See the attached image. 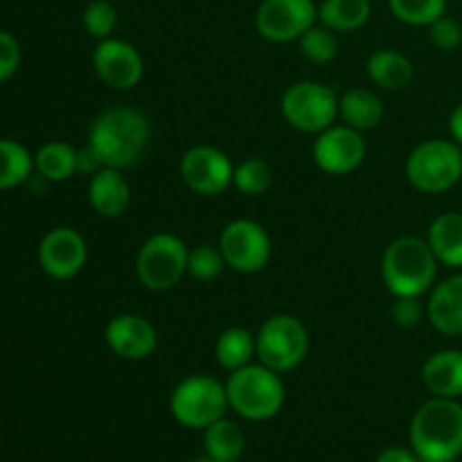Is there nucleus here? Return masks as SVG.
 I'll use <instances>...</instances> for the list:
<instances>
[{
	"mask_svg": "<svg viewBox=\"0 0 462 462\" xmlns=\"http://www.w3.org/2000/svg\"><path fill=\"white\" fill-rule=\"evenodd\" d=\"M152 140L147 116L134 106H111L99 113L88 131V144L106 167L126 170L144 156Z\"/></svg>",
	"mask_w": 462,
	"mask_h": 462,
	"instance_id": "f257e3e1",
	"label": "nucleus"
},
{
	"mask_svg": "<svg viewBox=\"0 0 462 462\" xmlns=\"http://www.w3.org/2000/svg\"><path fill=\"white\" fill-rule=\"evenodd\" d=\"M411 445L422 462H454L462 454V404L431 397L411 420Z\"/></svg>",
	"mask_w": 462,
	"mask_h": 462,
	"instance_id": "f03ea898",
	"label": "nucleus"
},
{
	"mask_svg": "<svg viewBox=\"0 0 462 462\" xmlns=\"http://www.w3.org/2000/svg\"><path fill=\"white\" fill-rule=\"evenodd\" d=\"M438 264L427 239L406 237L395 239L386 248L382 260V278L388 291L395 296H418L431 291L436 284Z\"/></svg>",
	"mask_w": 462,
	"mask_h": 462,
	"instance_id": "7ed1b4c3",
	"label": "nucleus"
},
{
	"mask_svg": "<svg viewBox=\"0 0 462 462\" xmlns=\"http://www.w3.org/2000/svg\"><path fill=\"white\" fill-rule=\"evenodd\" d=\"M228 404L239 418L262 422L280 413L284 404V382L280 373L266 368L260 361L230 373L226 382Z\"/></svg>",
	"mask_w": 462,
	"mask_h": 462,
	"instance_id": "20e7f679",
	"label": "nucleus"
},
{
	"mask_svg": "<svg viewBox=\"0 0 462 462\" xmlns=\"http://www.w3.org/2000/svg\"><path fill=\"white\" fill-rule=\"evenodd\" d=\"M404 170L418 192H449L462 179V147L454 140H424L409 153Z\"/></svg>",
	"mask_w": 462,
	"mask_h": 462,
	"instance_id": "39448f33",
	"label": "nucleus"
},
{
	"mask_svg": "<svg viewBox=\"0 0 462 462\" xmlns=\"http://www.w3.org/2000/svg\"><path fill=\"white\" fill-rule=\"evenodd\" d=\"M257 361L284 374L298 368L310 352V332L291 314H275L260 325L255 334Z\"/></svg>",
	"mask_w": 462,
	"mask_h": 462,
	"instance_id": "423d86ee",
	"label": "nucleus"
},
{
	"mask_svg": "<svg viewBox=\"0 0 462 462\" xmlns=\"http://www.w3.org/2000/svg\"><path fill=\"white\" fill-rule=\"evenodd\" d=\"M228 409L226 383L217 382L210 374L185 377L170 397L171 415L176 422L188 429H208L224 418Z\"/></svg>",
	"mask_w": 462,
	"mask_h": 462,
	"instance_id": "0eeeda50",
	"label": "nucleus"
},
{
	"mask_svg": "<svg viewBox=\"0 0 462 462\" xmlns=\"http://www.w3.org/2000/svg\"><path fill=\"white\" fill-rule=\"evenodd\" d=\"M189 248L171 233H156L135 255V275L149 291H170L188 273Z\"/></svg>",
	"mask_w": 462,
	"mask_h": 462,
	"instance_id": "6e6552de",
	"label": "nucleus"
},
{
	"mask_svg": "<svg viewBox=\"0 0 462 462\" xmlns=\"http://www.w3.org/2000/svg\"><path fill=\"white\" fill-rule=\"evenodd\" d=\"M284 122L302 134H320L338 117V95L320 81H296L280 99Z\"/></svg>",
	"mask_w": 462,
	"mask_h": 462,
	"instance_id": "1a4fd4ad",
	"label": "nucleus"
},
{
	"mask_svg": "<svg viewBox=\"0 0 462 462\" xmlns=\"http://www.w3.org/2000/svg\"><path fill=\"white\" fill-rule=\"evenodd\" d=\"M219 248L226 264L237 273H257L271 260V237L262 224L253 219H235L221 230Z\"/></svg>",
	"mask_w": 462,
	"mask_h": 462,
	"instance_id": "9d476101",
	"label": "nucleus"
},
{
	"mask_svg": "<svg viewBox=\"0 0 462 462\" xmlns=\"http://www.w3.org/2000/svg\"><path fill=\"white\" fill-rule=\"evenodd\" d=\"M319 21L314 0H262L255 12V27L262 39L273 43L298 41Z\"/></svg>",
	"mask_w": 462,
	"mask_h": 462,
	"instance_id": "9b49d317",
	"label": "nucleus"
},
{
	"mask_svg": "<svg viewBox=\"0 0 462 462\" xmlns=\"http://www.w3.org/2000/svg\"><path fill=\"white\" fill-rule=\"evenodd\" d=\"M311 158L316 167L329 176L352 174L365 158V140L361 131L347 125H332L316 134Z\"/></svg>",
	"mask_w": 462,
	"mask_h": 462,
	"instance_id": "f8f14e48",
	"label": "nucleus"
},
{
	"mask_svg": "<svg viewBox=\"0 0 462 462\" xmlns=\"http://www.w3.org/2000/svg\"><path fill=\"white\" fill-rule=\"evenodd\" d=\"M235 165L221 149L197 144L180 158V176L192 192L201 197H219L233 185Z\"/></svg>",
	"mask_w": 462,
	"mask_h": 462,
	"instance_id": "ddd939ff",
	"label": "nucleus"
},
{
	"mask_svg": "<svg viewBox=\"0 0 462 462\" xmlns=\"http://www.w3.org/2000/svg\"><path fill=\"white\" fill-rule=\"evenodd\" d=\"M93 68L99 79L116 90H131L144 75V61L138 50L122 39L97 41L93 52Z\"/></svg>",
	"mask_w": 462,
	"mask_h": 462,
	"instance_id": "4468645a",
	"label": "nucleus"
},
{
	"mask_svg": "<svg viewBox=\"0 0 462 462\" xmlns=\"http://www.w3.org/2000/svg\"><path fill=\"white\" fill-rule=\"evenodd\" d=\"M88 260V246L79 230L54 228L41 239L39 262L41 269L54 280H70L79 273Z\"/></svg>",
	"mask_w": 462,
	"mask_h": 462,
	"instance_id": "2eb2a0df",
	"label": "nucleus"
},
{
	"mask_svg": "<svg viewBox=\"0 0 462 462\" xmlns=\"http://www.w3.org/2000/svg\"><path fill=\"white\" fill-rule=\"evenodd\" d=\"M104 338L113 355L126 361L147 359L158 347L156 328L138 314H120L108 320Z\"/></svg>",
	"mask_w": 462,
	"mask_h": 462,
	"instance_id": "dca6fc26",
	"label": "nucleus"
},
{
	"mask_svg": "<svg viewBox=\"0 0 462 462\" xmlns=\"http://www.w3.org/2000/svg\"><path fill=\"white\" fill-rule=\"evenodd\" d=\"M88 203L99 217H106V219L125 215L131 203V188L122 170L104 167L97 174L90 176Z\"/></svg>",
	"mask_w": 462,
	"mask_h": 462,
	"instance_id": "f3484780",
	"label": "nucleus"
},
{
	"mask_svg": "<svg viewBox=\"0 0 462 462\" xmlns=\"http://www.w3.org/2000/svg\"><path fill=\"white\" fill-rule=\"evenodd\" d=\"M427 319L447 337H462V273L442 280L431 289Z\"/></svg>",
	"mask_w": 462,
	"mask_h": 462,
	"instance_id": "a211bd4d",
	"label": "nucleus"
},
{
	"mask_svg": "<svg viewBox=\"0 0 462 462\" xmlns=\"http://www.w3.org/2000/svg\"><path fill=\"white\" fill-rule=\"evenodd\" d=\"M422 383L433 397H462V350H440L422 365Z\"/></svg>",
	"mask_w": 462,
	"mask_h": 462,
	"instance_id": "6ab92c4d",
	"label": "nucleus"
},
{
	"mask_svg": "<svg viewBox=\"0 0 462 462\" xmlns=\"http://www.w3.org/2000/svg\"><path fill=\"white\" fill-rule=\"evenodd\" d=\"M427 242L440 264L462 269V212H442L431 221Z\"/></svg>",
	"mask_w": 462,
	"mask_h": 462,
	"instance_id": "aec40b11",
	"label": "nucleus"
},
{
	"mask_svg": "<svg viewBox=\"0 0 462 462\" xmlns=\"http://www.w3.org/2000/svg\"><path fill=\"white\" fill-rule=\"evenodd\" d=\"M338 116H341L343 125L364 134L382 122L383 104L373 90L350 88L338 97Z\"/></svg>",
	"mask_w": 462,
	"mask_h": 462,
	"instance_id": "412c9836",
	"label": "nucleus"
},
{
	"mask_svg": "<svg viewBox=\"0 0 462 462\" xmlns=\"http://www.w3.org/2000/svg\"><path fill=\"white\" fill-rule=\"evenodd\" d=\"M368 77L383 90H402L413 79V63L397 50H377L368 59Z\"/></svg>",
	"mask_w": 462,
	"mask_h": 462,
	"instance_id": "4be33fe9",
	"label": "nucleus"
},
{
	"mask_svg": "<svg viewBox=\"0 0 462 462\" xmlns=\"http://www.w3.org/2000/svg\"><path fill=\"white\" fill-rule=\"evenodd\" d=\"M203 447H206V456L219 460V462H237L242 458L244 447H246V436H244L242 427L233 420H217L208 429H203Z\"/></svg>",
	"mask_w": 462,
	"mask_h": 462,
	"instance_id": "5701e85b",
	"label": "nucleus"
},
{
	"mask_svg": "<svg viewBox=\"0 0 462 462\" xmlns=\"http://www.w3.org/2000/svg\"><path fill=\"white\" fill-rule=\"evenodd\" d=\"M215 356L219 365L228 373L253 364L255 352V334L248 332L246 328H228L219 334L215 343Z\"/></svg>",
	"mask_w": 462,
	"mask_h": 462,
	"instance_id": "b1692460",
	"label": "nucleus"
},
{
	"mask_svg": "<svg viewBox=\"0 0 462 462\" xmlns=\"http://www.w3.org/2000/svg\"><path fill=\"white\" fill-rule=\"evenodd\" d=\"M370 18V0H323L319 23L334 32H355Z\"/></svg>",
	"mask_w": 462,
	"mask_h": 462,
	"instance_id": "393cba45",
	"label": "nucleus"
},
{
	"mask_svg": "<svg viewBox=\"0 0 462 462\" xmlns=\"http://www.w3.org/2000/svg\"><path fill=\"white\" fill-rule=\"evenodd\" d=\"M39 176L45 180H68L77 174V149L68 143H48L39 149L34 158Z\"/></svg>",
	"mask_w": 462,
	"mask_h": 462,
	"instance_id": "a878e982",
	"label": "nucleus"
},
{
	"mask_svg": "<svg viewBox=\"0 0 462 462\" xmlns=\"http://www.w3.org/2000/svg\"><path fill=\"white\" fill-rule=\"evenodd\" d=\"M34 158L16 140H0V189L14 188L30 179Z\"/></svg>",
	"mask_w": 462,
	"mask_h": 462,
	"instance_id": "bb28decb",
	"label": "nucleus"
},
{
	"mask_svg": "<svg viewBox=\"0 0 462 462\" xmlns=\"http://www.w3.org/2000/svg\"><path fill=\"white\" fill-rule=\"evenodd\" d=\"M273 183V170L266 161L262 158H246L239 165H235L233 174V185L242 194L248 197H260Z\"/></svg>",
	"mask_w": 462,
	"mask_h": 462,
	"instance_id": "cd10ccee",
	"label": "nucleus"
},
{
	"mask_svg": "<svg viewBox=\"0 0 462 462\" xmlns=\"http://www.w3.org/2000/svg\"><path fill=\"white\" fill-rule=\"evenodd\" d=\"M393 16L406 25H431L440 16H445L447 0H388Z\"/></svg>",
	"mask_w": 462,
	"mask_h": 462,
	"instance_id": "c85d7f7f",
	"label": "nucleus"
},
{
	"mask_svg": "<svg viewBox=\"0 0 462 462\" xmlns=\"http://www.w3.org/2000/svg\"><path fill=\"white\" fill-rule=\"evenodd\" d=\"M302 57L310 59L311 63H329L337 59L338 54V39L337 32L325 27L323 23L311 25L305 34L298 39Z\"/></svg>",
	"mask_w": 462,
	"mask_h": 462,
	"instance_id": "c756f323",
	"label": "nucleus"
},
{
	"mask_svg": "<svg viewBox=\"0 0 462 462\" xmlns=\"http://www.w3.org/2000/svg\"><path fill=\"white\" fill-rule=\"evenodd\" d=\"M226 257L221 253L219 246H212V244H199V246L189 248L188 253V275H192L194 280H215L224 273L226 269Z\"/></svg>",
	"mask_w": 462,
	"mask_h": 462,
	"instance_id": "7c9ffc66",
	"label": "nucleus"
},
{
	"mask_svg": "<svg viewBox=\"0 0 462 462\" xmlns=\"http://www.w3.org/2000/svg\"><path fill=\"white\" fill-rule=\"evenodd\" d=\"M84 27L97 41L111 39L117 27V9L108 0H93L84 9Z\"/></svg>",
	"mask_w": 462,
	"mask_h": 462,
	"instance_id": "2f4dec72",
	"label": "nucleus"
},
{
	"mask_svg": "<svg viewBox=\"0 0 462 462\" xmlns=\"http://www.w3.org/2000/svg\"><path fill=\"white\" fill-rule=\"evenodd\" d=\"M424 316H427V305H422L418 296H395V300H393L391 319L400 328H418L424 320Z\"/></svg>",
	"mask_w": 462,
	"mask_h": 462,
	"instance_id": "473e14b6",
	"label": "nucleus"
},
{
	"mask_svg": "<svg viewBox=\"0 0 462 462\" xmlns=\"http://www.w3.org/2000/svg\"><path fill=\"white\" fill-rule=\"evenodd\" d=\"M429 39H431V43L436 45L438 50L451 52V50L460 48L462 25L454 16H440L438 21H433L431 25H429Z\"/></svg>",
	"mask_w": 462,
	"mask_h": 462,
	"instance_id": "72a5a7b5",
	"label": "nucleus"
},
{
	"mask_svg": "<svg viewBox=\"0 0 462 462\" xmlns=\"http://www.w3.org/2000/svg\"><path fill=\"white\" fill-rule=\"evenodd\" d=\"M21 63V48L9 32H0V81L9 79Z\"/></svg>",
	"mask_w": 462,
	"mask_h": 462,
	"instance_id": "f704fd0d",
	"label": "nucleus"
},
{
	"mask_svg": "<svg viewBox=\"0 0 462 462\" xmlns=\"http://www.w3.org/2000/svg\"><path fill=\"white\" fill-rule=\"evenodd\" d=\"M104 161L99 158V153L95 152L90 144H86L84 149H77V174H97L99 170H104Z\"/></svg>",
	"mask_w": 462,
	"mask_h": 462,
	"instance_id": "c9c22d12",
	"label": "nucleus"
},
{
	"mask_svg": "<svg viewBox=\"0 0 462 462\" xmlns=\"http://www.w3.org/2000/svg\"><path fill=\"white\" fill-rule=\"evenodd\" d=\"M377 462H422L413 449H404V447H388L379 454Z\"/></svg>",
	"mask_w": 462,
	"mask_h": 462,
	"instance_id": "e433bc0d",
	"label": "nucleus"
},
{
	"mask_svg": "<svg viewBox=\"0 0 462 462\" xmlns=\"http://www.w3.org/2000/svg\"><path fill=\"white\" fill-rule=\"evenodd\" d=\"M449 134H451V140H454L456 144H460V147H462V102L454 108V111H451Z\"/></svg>",
	"mask_w": 462,
	"mask_h": 462,
	"instance_id": "4c0bfd02",
	"label": "nucleus"
},
{
	"mask_svg": "<svg viewBox=\"0 0 462 462\" xmlns=\"http://www.w3.org/2000/svg\"><path fill=\"white\" fill-rule=\"evenodd\" d=\"M189 462H219V460H215V458H210V456H206V458H194V460H189Z\"/></svg>",
	"mask_w": 462,
	"mask_h": 462,
	"instance_id": "58836bf2",
	"label": "nucleus"
},
{
	"mask_svg": "<svg viewBox=\"0 0 462 462\" xmlns=\"http://www.w3.org/2000/svg\"><path fill=\"white\" fill-rule=\"evenodd\" d=\"M460 3H462V0H460Z\"/></svg>",
	"mask_w": 462,
	"mask_h": 462,
	"instance_id": "ea45409f",
	"label": "nucleus"
}]
</instances>
